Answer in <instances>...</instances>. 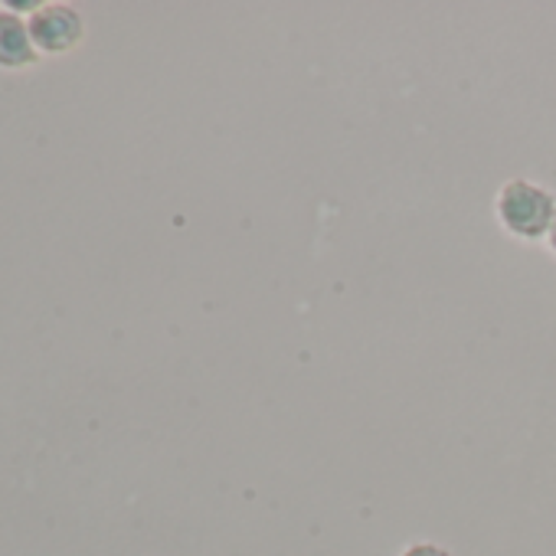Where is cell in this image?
Wrapping results in <instances>:
<instances>
[{"mask_svg":"<svg viewBox=\"0 0 556 556\" xmlns=\"http://www.w3.org/2000/svg\"><path fill=\"white\" fill-rule=\"evenodd\" d=\"M497 219L520 239H540L556 219V200L530 180H510L497 193Z\"/></svg>","mask_w":556,"mask_h":556,"instance_id":"obj_1","label":"cell"},{"mask_svg":"<svg viewBox=\"0 0 556 556\" xmlns=\"http://www.w3.org/2000/svg\"><path fill=\"white\" fill-rule=\"evenodd\" d=\"M30 37L40 50L47 53H63L70 47L79 43L83 37V21L76 17V11H66V8H50V11H40L34 21H30Z\"/></svg>","mask_w":556,"mask_h":556,"instance_id":"obj_2","label":"cell"},{"mask_svg":"<svg viewBox=\"0 0 556 556\" xmlns=\"http://www.w3.org/2000/svg\"><path fill=\"white\" fill-rule=\"evenodd\" d=\"M549 245H553V252H556V219H553V226H549Z\"/></svg>","mask_w":556,"mask_h":556,"instance_id":"obj_5","label":"cell"},{"mask_svg":"<svg viewBox=\"0 0 556 556\" xmlns=\"http://www.w3.org/2000/svg\"><path fill=\"white\" fill-rule=\"evenodd\" d=\"M34 60V37L30 27L14 17V14H0V66L17 70Z\"/></svg>","mask_w":556,"mask_h":556,"instance_id":"obj_3","label":"cell"},{"mask_svg":"<svg viewBox=\"0 0 556 556\" xmlns=\"http://www.w3.org/2000/svg\"><path fill=\"white\" fill-rule=\"evenodd\" d=\"M403 556H448V549H442L435 543H413L403 549Z\"/></svg>","mask_w":556,"mask_h":556,"instance_id":"obj_4","label":"cell"}]
</instances>
